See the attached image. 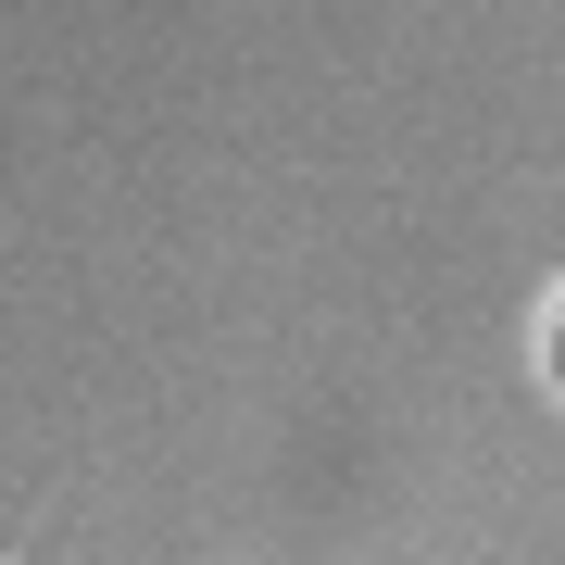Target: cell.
Listing matches in <instances>:
<instances>
[{
    "label": "cell",
    "instance_id": "6da1fadb",
    "mask_svg": "<svg viewBox=\"0 0 565 565\" xmlns=\"http://www.w3.org/2000/svg\"><path fill=\"white\" fill-rule=\"evenodd\" d=\"M541 377L565 390V289H553V302H541Z\"/></svg>",
    "mask_w": 565,
    "mask_h": 565
}]
</instances>
